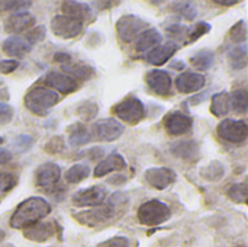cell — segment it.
I'll use <instances>...</instances> for the list:
<instances>
[{"label": "cell", "mask_w": 248, "mask_h": 247, "mask_svg": "<svg viewBox=\"0 0 248 247\" xmlns=\"http://www.w3.org/2000/svg\"><path fill=\"white\" fill-rule=\"evenodd\" d=\"M52 208L49 202L41 197H31L25 201H22L15 213L10 217V227L25 230L36 223H41L48 214H51Z\"/></svg>", "instance_id": "cell-1"}, {"label": "cell", "mask_w": 248, "mask_h": 247, "mask_svg": "<svg viewBox=\"0 0 248 247\" xmlns=\"http://www.w3.org/2000/svg\"><path fill=\"white\" fill-rule=\"evenodd\" d=\"M122 201H126V198L122 194H115L108 204H100L97 207H93L89 211H83L74 215V218L87 227H99L103 224H108L116 217V207L122 205Z\"/></svg>", "instance_id": "cell-2"}, {"label": "cell", "mask_w": 248, "mask_h": 247, "mask_svg": "<svg viewBox=\"0 0 248 247\" xmlns=\"http://www.w3.org/2000/svg\"><path fill=\"white\" fill-rule=\"evenodd\" d=\"M60 102V95L52 90L42 86L32 87L25 95V106L28 111H31L33 115L45 116L48 115V111L55 106Z\"/></svg>", "instance_id": "cell-3"}, {"label": "cell", "mask_w": 248, "mask_h": 247, "mask_svg": "<svg viewBox=\"0 0 248 247\" xmlns=\"http://www.w3.org/2000/svg\"><path fill=\"white\" fill-rule=\"evenodd\" d=\"M137 215H138V220L141 224L154 227V226H160V224L166 223L171 217V211L167 204H164L158 199H151V201L144 202L138 208Z\"/></svg>", "instance_id": "cell-4"}, {"label": "cell", "mask_w": 248, "mask_h": 247, "mask_svg": "<svg viewBox=\"0 0 248 247\" xmlns=\"http://www.w3.org/2000/svg\"><path fill=\"white\" fill-rule=\"evenodd\" d=\"M115 112V115L125 124L129 125H137L140 124L145 115V105L135 96H129L124 100H121L119 103H116L112 109Z\"/></svg>", "instance_id": "cell-5"}, {"label": "cell", "mask_w": 248, "mask_h": 247, "mask_svg": "<svg viewBox=\"0 0 248 247\" xmlns=\"http://www.w3.org/2000/svg\"><path fill=\"white\" fill-rule=\"evenodd\" d=\"M147 26H148V23L144 19H141L140 16L124 15L116 22V32H118V36L124 42L129 44L135 38H138L147 29Z\"/></svg>", "instance_id": "cell-6"}, {"label": "cell", "mask_w": 248, "mask_h": 247, "mask_svg": "<svg viewBox=\"0 0 248 247\" xmlns=\"http://www.w3.org/2000/svg\"><path fill=\"white\" fill-rule=\"evenodd\" d=\"M125 131V127L115 118H105V119H99L92 125L90 130V135L92 140H97V141H105V143H110L118 140Z\"/></svg>", "instance_id": "cell-7"}, {"label": "cell", "mask_w": 248, "mask_h": 247, "mask_svg": "<svg viewBox=\"0 0 248 247\" xmlns=\"http://www.w3.org/2000/svg\"><path fill=\"white\" fill-rule=\"evenodd\" d=\"M217 132L222 140H225L231 144H241L247 140L248 125L243 119L227 118L218 125Z\"/></svg>", "instance_id": "cell-8"}, {"label": "cell", "mask_w": 248, "mask_h": 247, "mask_svg": "<svg viewBox=\"0 0 248 247\" xmlns=\"http://www.w3.org/2000/svg\"><path fill=\"white\" fill-rule=\"evenodd\" d=\"M83 29V22L65 15H55L51 19V31L62 39L76 38Z\"/></svg>", "instance_id": "cell-9"}, {"label": "cell", "mask_w": 248, "mask_h": 247, "mask_svg": "<svg viewBox=\"0 0 248 247\" xmlns=\"http://www.w3.org/2000/svg\"><path fill=\"white\" fill-rule=\"evenodd\" d=\"M106 189L103 186H92L87 189H80L77 191L71 201L73 205L76 207H97L100 204H103V201L106 199Z\"/></svg>", "instance_id": "cell-10"}, {"label": "cell", "mask_w": 248, "mask_h": 247, "mask_svg": "<svg viewBox=\"0 0 248 247\" xmlns=\"http://www.w3.org/2000/svg\"><path fill=\"white\" fill-rule=\"evenodd\" d=\"M144 178L150 186L158 191L167 189L176 182V173L169 167H151L145 172Z\"/></svg>", "instance_id": "cell-11"}, {"label": "cell", "mask_w": 248, "mask_h": 247, "mask_svg": "<svg viewBox=\"0 0 248 247\" xmlns=\"http://www.w3.org/2000/svg\"><path fill=\"white\" fill-rule=\"evenodd\" d=\"M193 121L189 115L174 111L166 115L164 118V128L170 135H183L192 130Z\"/></svg>", "instance_id": "cell-12"}, {"label": "cell", "mask_w": 248, "mask_h": 247, "mask_svg": "<svg viewBox=\"0 0 248 247\" xmlns=\"http://www.w3.org/2000/svg\"><path fill=\"white\" fill-rule=\"evenodd\" d=\"M145 82H147L148 87L155 95H160V96L170 95V90H171V77H170V74L167 71L154 68V70H151V71L147 73Z\"/></svg>", "instance_id": "cell-13"}, {"label": "cell", "mask_w": 248, "mask_h": 247, "mask_svg": "<svg viewBox=\"0 0 248 247\" xmlns=\"http://www.w3.org/2000/svg\"><path fill=\"white\" fill-rule=\"evenodd\" d=\"M61 178V167L52 162L44 163L35 170V185L39 188H49L57 185Z\"/></svg>", "instance_id": "cell-14"}, {"label": "cell", "mask_w": 248, "mask_h": 247, "mask_svg": "<svg viewBox=\"0 0 248 247\" xmlns=\"http://www.w3.org/2000/svg\"><path fill=\"white\" fill-rule=\"evenodd\" d=\"M205 83H206L205 76H202L201 73H195V71H185L179 74V77L176 79L177 90L185 95L199 92L205 86Z\"/></svg>", "instance_id": "cell-15"}, {"label": "cell", "mask_w": 248, "mask_h": 247, "mask_svg": "<svg viewBox=\"0 0 248 247\" xmlns=\"http://www.w3.org/2000/svg\"><path fill=\"white\" fill-rule=\"evenodd\" d=\"M45 83L49 87L57 89L62 95L73 93L78 87V84H77V82H76L74 77H71V76H68L65 73H61V71H49L45 76Z\"/></svg>", "instance_id": "cell-16"}, {"label": "cell", "mask_w": 248, "mask_h": 247, "mask_svg": "<svg viewBox=\"0 0 248 247\" xmlns=\"http://www.w3.org/2000/svg\"><path fill=\"white\" fill-rule=\"evenodd\" d=\"M35 25V16L29 12H19L10 15L4 20V31L7 33H20L23 31H29Z\"/></svg>", "instance_id": "cell-17"}, {"label": "cell", "mask_w": 248, "mask_h": 247, "mask_svg": "<svg viewBox=\"0 0 248 247\" xmlns=\"http://www.w3.org/2000/svg\"><path fill=\"white\" fill-rule=\"evenodd\" d=\"M3 51L12 57H23L26 55L28 52L32 51L33 45L25 38V36H20V35H12L9 36L7 39L3 41V45H1Z\"/></svg>", "instance_id": "cell-18"}, {"label": "cell", "mask_w": 248, "mask_h": 247, "mask_svg": "<svg viewBox=\"0 0 248 247\" xmlns=\"http://www.w3.org/2000/svg\"><path fill=\"white\" fill-rule=\"evenodd\" d=\"M179 51V44L177 42H166L163 45L155 47L151 52L147 54V61L153 66H163L166 64L176 52Z\"/></svg>", "instance_id": "cell-19"}, {"label": "cell", "mask_w": 248, "mask_h": 247, "mask_svg": "<svg viewBox=\"0 0 248 247\" xmlns=\"http://www.w3.org/2000/svg\"><path fill=\"white\" fill-rule=\"evenodd\" d=\"M125 167H126L125 159H124L121 154L113 153V154L108 156L105 160H102V162L96 166L93 175H94V178H103V176H106V175H109V173L121 172V170H124Z\"/></svg>", "instance_id": "cell-20"}, {"label": "cell", "mask_w": 248, "mask_h": 247, "mask_svg": "<svg viewBox=\"0 0 248 247\" xmlns=\"http://www.w3.org/2000/svg\"><path fill=\"white\" fill-rule=\"evenodd\" d=\"M163 36L161 33L157 31V29H153V28H148L145 29L135 41V49L137 52L140 54H147V52H151L155 47L160 45Z\"/></svg>", "instance_id": "cell-21"}, {"label": "cell", "mask_w": 248, "mask_h": 247, "mask_svg": "<svg viewBox=\"0 0 248 247\" xmlns=\"http://www.w3.org/2000/svg\"><path fill=\"white\" fill-rule=\"evenodd\" d=\"M170 151L174 157H179L186 162H192L199 157V144L195 140H182L174 143L170 147Z\"/></svg>", "instance_id": "cell-22"}, {"label": "cell", "mask_w": 248, "mask_h": 247, "mask_svg": "<svg viewBox=\"0 0 248 247\" xmlns=\"http://www.w3.org/2000/svg\"><path fill=\"white\" fill-rule=\"evenodd\" d=\"M55 233V223H36L28 229H25L23 236L28 240L44 243L48 239H51Z\"/></svg>", "instance_id": "cell-23"}, {"label": "cell", "mask_w": 248, "mask_h": 247, "mask_svg": "<svg viewBox=\"0 0 248 247\" xmlns=\"http://www.w3.org/2000/svg\"><path fill=\"white\" fill-rule=\"evenodd\" d=\"M61 15L78 19L81 22L87 20L92 17V9L89 4L81 3V1H64L61 4Z\"/></svg>", "instance_id": "cell-24"}, {"label": "cell", "mask_w": 248, "mask_h": 247, "mask_svg": "<svg viewBox=\"0 0 248 247\" xmlns=\"http://www.w3.org/2000/svg\"><path fill=\"white\" fill-rule=\"evenodd\" d=\"M90 141H92L90 132L83 124L78 122V124H74V125L68 127V143H70L71 147L86 146Z\"/></svg>", "instance_id": "cell-25"}, {"label": "cell", "mask_w": 248, "mask_h": 247, "mask_svg": "<svg viewBox=\"0 0 248 247\" xmlns=\"http://www.w3.org/2000/svg\"><path fill=\"white\" fill-rule=\"evenodd\" d=\"M230 111H231L230 93L219 92V93L214 95L212 102H211V112L218 118H224L230 114Z\"/></svg>", "instance_id": "cell-26"}, {"label": "cell", "mask_w": 248, "mask_h": 247, "mask_svg": "<svg viewBox=\"0 0 248 247\" xmlns=\"http://www.w3.org/2000/svg\"><path fill=\"white\" fill-rule=\"evenodd\" d=\"M228 61L234 70H243L247 67V47L246 44L237 45L230 49L228 52Z\"/></svg>", "instance_id": "cell-27"}, {"label": "cell", "mask_w": 248, "mask_h": 247, "mask_svg": "<svg viewBox=\"0 0 248 247\" xmlns=\"http://www.w3.org/2000/svg\"><path fill=\"white\" fill-rule=\"evenodd\" d=\"M201 176L208 182H218L225 176V166L221 162L214 160L201 170Z\"/></svg>", "instance_id": "cell-28"}, {"label": "cell", "mask_w": 248, "mask_h": 247, "mask_svg": "<svg viewBox=\"0 0 248 247\" xmlns=\"http://www.w3.org/2000/svg\"><path fill=\"white\" fill-rule=\"evenodd\" d=\"M62 70L65 73H68V76H74V77H80L83 80H89L93 77L94 74V68L89 64H84V63H76V64H65V66H61Z\"/></svg>", "instance_id": "cell-29"}, {"label": "cell", "mask_w": 248, "mask_h": 247, "mask_svg": "<svg viewBox=\"0 0 248 247\" xmlns=\"http://www.w3.org/2000/svg\"><path fill=\"white\" fill-rule=\"evenodd\" d=\"M215 61V55L212 51L209 49H203V51H199L196 52L192 58H190V64L196 68V70H201V71H206L212 67Z\"/></svg>", "instance_id": "cell-30"}, {"label": "cell", "mask_w": 248, "mask_h": 247, "mask_svg": "<svg viewBox=\"0 0 248 247\" xmlns=\"http://www.w3.org/2000/svg\"><path fill=\"white\" fill-rule=\"evenodd\" d=\"M90 175V170H89V166L87 165H81V163H77L74 166H71L65 175H64V179L67 183H80L81 181H84L86 178H89Z\"/></svg>", "instance_id": "cell-31"}, {"label": "cell", "mask_w": 248, "mask_h": 247, "mask_svg": "<svg viewBox=\"0 0 248 247\" xmlns=\"http://www.w3.org/2000/svg\"><path fill=\"white\" fill-rule=\"evenodd\" d=\"M231 109L238 114H246L248 108V93L246 89H237L230 95Z\"/></svg>", "instance_id": "cell-32"}, {"label": "cell", "mask_w": 248, "mask_h": 247, "mask_svg": "<svg viewBox=\"0 0 248 247\" xmlns=\"http://www.w3.org/2000/svg\"><path fill=\"white\" fill-rule=\"evenodd\" d=\"M171 10L187 20H193L198 16V9L190 1H174L171 3Z\"/></svg>", "instance_id": "cell-33"}, {"label": "cell", "mask_w": 248, "mask_h": 247, "mask_svg": "<svg viewBox=\"0 0 248 247\" xmlns=\"http://www.w3.org/2000/svg\"><path fill=\"white\" fill-rule=\"evenodd\" d=\"M227 195L228 198L232 201V202H237V204H246L247 202V183L246 182H240V183H235L232 186L228 188L227 191Z\"/></svg>", "instance_id": "cell-34"}, {"label": "cell", "mask_w": 248, "mask_h": 247, "mask_svg": "<svg viewBox=\"0 0 248 247\" xmlns=\"http://www.w3.org/2000/svg\"><path fill=\"white\" fill-rule=\"evenodd\" d=\"M76 111H77V115L83 121H92V119L96 118V115L99 112V106L92 100H84L76 108Z\"/></svg>", "instance_id": "cell-35"}, {"label": "cell", "mask_w": 248, "mask_h": 247, "mask_svg": "<svg viewBox=\"0 0 248 247\" xmlns=\"http://www.w3.org/2000/svg\"><path fill=\"white\" fill-rule=\"evenodd\" d=\"M230 38H231V41H234L237 45H241V44L246 42V39H247V25H246L244 20L237 22V23L231 28V31H230Z\"/></svg>", "instance_id": "cell-36"}, {"label": "cell", "mask_w": 248, "mask_h": 247, "mask_svg": "<svg viewBox=\"0 0 248 247\" xmlns=\"http://www.w3.org/2000/svg\"><path fill=\"white\" fill-rule=\"evenodd\" d=\"M209 31H211V25H209V23H206V22H199V23L195 25V28L189 29V41L193 42V41L199 39L201 36L206 35Z\"/></svg>", "instance_id": "cell-37"}, {"label": "cell", "mask_w": 248, "mask_h": 247, "mask_svg": "<svg viewBox=\"0 0 248 247\" xmlns=\"http://www.w3.org/2000/svg\"><path fill=\"white\" fill-rule=\"evenodd\" d=\"M33 143H35V138H33L32 135L22 134V135H19L17 138H15V140H13V147H15L17 151L23 153V151L29 150V148L32 147V144H33Z\"/></svg>", "instance_id": "cell-38"}, {"label": "cell", "mask_w": 248, "mask_h": 247, "mask_svg": "<svg viewBox=\"0 0 248 247\" xmlns=\"http://www.w3.org/2000/svg\"><path fill=\"white\" fill-rule=\"evenodd\" d=\"M16 178L9 173V172H1L0 173V192L6 194L9 191H12L16 186Z\"/></svg>", "instance_id": "cell-39"}, {"label": "cell", "mask_w": 248, "mask_h": 247, "mask_svg": "<svg viewBox=\"0 0 248 247\" xmlns=\"http://www.w3.org/2000/svg\"><path fill=\"white\" fill-rule=\"evenodd\" d=\"M64 150V140L62 137L57 135V137H52L46 144H45V151L49 153V154H58Z\"/></svg>", "instance_id": "cell-40"}, {"label": "cell", "mask_w": 248, "mask_h": 247, "mask_svg": "<svg viewBox=\"0 0 248 247\" xmlns=\"http://www.w3.org/2000/svg\"><path fill=\"white\" fill-rule=\"evenodd\" d=\"M96 247H131V243L124 236H116L112 239H108L102 243H99Z\"/></svg>", "instance_id": "cell-41"}, {"label": "cell", "mask_w": 248, "mask_h": 247, "mask_svg": "<svg viewBox=\"0 0 248 247\" xmlns=\"http://www.w3.org/2000/svg\"><path fill=\"white\" fill-rule=\"evenodd\" d=\"M32 45H35L36 42H41L45 38V26H38L33 29H29L26 36H25Z\"/></svg>", "instance_id": "cell-42"}, {"label": "cell", "mask_w": 248, "mask_h": 247, "mask_svg": "<svg viewBox=\"0 0 248 247\" xmlns=\"http://www.w3.org/2000/svg\"><path fill=\"white\" fill-rule=\"evenodd\" d=\"M15 111L10 105L0 102V125H6L13 119Z\"/></svg>", "instance_id": "cell-43"}, {"label": "cell", "mask_w": 248, "mask_h": 247, "mask_svg": "<svg viewBox=\"0 0 248 247\" xmlns=\"http://www.w3.org/2000/svg\"><path fill=\"white\" fill-rule=\"evenodd\" d=\"M167 35H170L171 38H176V39H183L187 33H189V28L183 26V25H171L166 29Z\"/></svg>", "instance_id": "cell-44"}, {"label": "cell", "mask_w": 248, "mask_h": 247, "mask_svg": "<svg viewBox=\"0 0 248 247\" xmlns=\"http://www.w3.org/2000/svg\"><path fill=\"white\" fill-rule=\"evenodd\" d=\"M32 4V1H3L0 0V12H4V10H16V9H25V7H29Z\"/></svg>", "instance_id": "cell-45"}, {"label": "cell", "mask_w": 248, "mask_h": 247, "mask_svg": "<svg viewBox=\"0 0 248 247\" xmlns=\"http://www.w3.org/2000/svg\"><path fill=\"white\" fill-rule=\"evenodd\" d=\"M19 67V63L16 60H4L0 61V74H9L15 71Z\"/></svg>", "instance_id": "cell-46"}, {"label": "cell", "mask_w": 248, "mask_h": 247, "mask_svg": "<svg viewBox=\"0 0 248 247\" xmlns=\"http://www.w3.org/2000/svg\"><path fill=\"white\" fill-rule=\"evenodd\" d=\"M54 60L57 63H60L61 66H65V64H70L71 63V55L67 54V52H57L54 55Z\"/></svg>", "instance_id": "cell-47"}, {"label": "cell", "mask_w": 248, "mask_h": 247, "mask_svg": "<svg viewBox=\"0 0 248 247\" xmlns=\"http://www.w3.org/2000/svg\"><path fill=\"white\" fill-rule=\"evenodd\" d=\"M10 160H12V153L9 150H6V148H1L0 150V166L7 165Z\"/></svg>", "instance_id": "cell-48"}, {"label": "cell", "mask_w": 248, "mask_h": 247, "mask_svg": "<svg viewBox=\"0 0 248 247\" xmlns=\"http://www.w3.org/2000/svg\"><path fill=\"white\" fill-rule=\"evenodd\" d=\"M89 156H90V159H92V160H94V159H100V157L103 156V150L92 148V150L89 151Z\"/></svg>", "instance_id": "cell-49"}, {"label": "cell", "mask_w": 248, "mask_h": 247, "mask_svg": "<svg viewBox=\"0 0 248 247\" xmlns=\"http://www.w3.org/2000/svg\"><path fill=\"white\" fill-rule=\"evenodd\" d=\"M214 3H217V4H221V6H234V4H237L238 1L237 0H232V1H224V0H215Z\"/></svg>", "instance_id": "cell-50"}, {"label": "cell", "mask_w": 248, "mask_h": 247, "mask_svg": "<svg viewBox=\"0 0 248 247\" xmlns=\"http://www.w3.org/2000/svg\"><path fill=\"white\" fill-rule=\"evenodd\" d=\"M171 67H173V68L182 70V68H185V63H183V61H174V63H171Z\"/></svg>", "instance_id": "cell-51"}, {"label": "cell", "mask_w": 248, "mask_h": 247, "mask_svg": "<svg viewBox=\"0 0 248 247\" xmlns=\"http://www.w3.org/2000/svg\"><path fill=\"white\" fill-rule=\"evenodd\" d=\"M4 236H6V234H4V231H3V230H0V242L4 239Z\"/></svg>", "instance_id": "cell-52"}, {"label": "cell", "mask_w": 248, "mask_h": 247, "mask_svg": "<svg viewBox=\"0 0 248 247\" xmlns=\"http://www.w3.org/2000/svg\"><path fill=\"white\" fill-rule=\"evenodd\" d=\"M3 143H4V140H3V138H1V137H0V146H1V144H3Z\"/></svg>", "instance_id": "cell-53"}, {"label": "cell", "mask_w": 248, "mask_h": 247, "mask_svg": "<svg viewBox=\"0 0 248 247\" xmlns=\"http://www.w3.org/2000/svg\"><path fill=\"white\" fill-rule=\"evenodd\" d=\"M6 247H13V246H6Z\"/></svg>", "instance_id": "cell-54"}]
</instances>
